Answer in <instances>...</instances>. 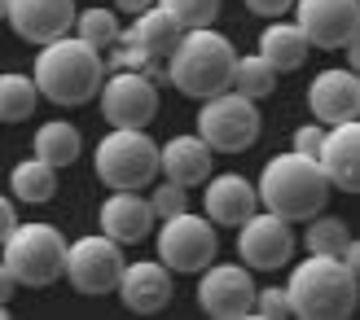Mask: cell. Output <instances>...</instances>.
<instances>
[{
    "instance_id": "836d02e7",
    "label": "cell",
    "mask_w": 360,
    "mask_h": 320,
    "mask_svg": "<svg viewBox=\"0 0 360 320\" xmlns=\"http://www.w3.org/2000/svg\"><path fill=\"white\" fill-rule=\"evenodd\" d=\"M290 5H295V0H246V9L259 13V18H268V22L281 18V13H290Z\"/></svg>"
},
{
    "instance_id": "277c9868",
    "label": "cell",
    "mask_w": 360,
    "mask_h": 320,
    "mask_svg": "<svg viewBox=\"0 0 360 320\" xmlns=\"http://www.w3.org/2000/svg\"><path fill=\"white\" fill-rule=\"evenodd\" d=\"M281 290L290 298V316H303V320H347L360 303L356 272L343 268L334 255L299 259Z\"/></svg>"
},
{
    "instance_id": "9a60e30c",
    "label": "cell",
    "mask_w": 360,
    "mask_h": 320,
    "mask_svg": "<svg viewBox=\"0 0 360 320\" xmlns=\"http://www.w3.org/2000/svg\"><path fill=\"white\" fill-rule=\"evenodd\" d=\"M308 110L316 123H347L360 114V79L347 66H326L308 84Z\"/></svg>"
},
{
    "instance_id": "d6986e66",
    "label": "cell",
    "mask_w": 360,
    "mask_h": 320,
    "mask_svg": "<svg viewBox=\"0 0 360 320\" xmlns=\"http://www.w3.org/2000/svg\"><path fill=\"white\" fill-rule=\"evenodd\" d=\"M97 224H101V233L110 237V241H119V246H136V241H146V237L154 233L150 198H141L136 189H115L110 198L101 202Z\"/></svg>"
},
{
    "instance_id": "2e32d148",
    "label": "cell",
    "mask_w": 360,
    "mask_h": 320,
    "mask_svg": "<svg viewBox=\"0 0 360 320\" xmlns=\"http://www.w3.org/2000/svg\"><path fill=\"white\" fill-rule=\"evenodd\" d=\"M115 294L123 298V307L136 312V316H154V312H163L172 303V268H163L158 259H136V263H123V272H119V286Z\"/></svg>"
},
{
    "instance_id": "8992f818",
    "label": "cell",
    "mask_w": 360,
    "mask_h": 320,
    "mask_svg": "<svg viewBox=\"0 0 360 320\" xmlns=\"http://www.w3.org/2000/svg\"><path fill=\"white\" fill-rule=\"evenodd\" d=\"M105 189H150L158 180V140L146 128H110L93 154Z\"/></svg>"
},
{
    "instance_id": "4dcf8cb0",
    "label": "cell",
    "mask_w": 360,
    "mask_h": 320,
    "mask_svg": "<svg viewBox=\"0 0 360 320\" xmlns=\"http://www.w3.org/2000/svg\"><path fill=\"white\" fill-rule=\"evenodd\" d=\"M119 48H110V70H146V66H154L146 53H141V44L132 40V31H119V40H115Z\"/></svg>"
},
{
    "instance_id": "f1b7e54d",
    "label": "cell",
    "mask_w": 360,
    "mask_h": 320,
    "mask_svg": "<svg viewBox=\"0 0 360 320\" xmlns=\"http://www.w3.org/2000/svg\"><path fill=\"white\" fill-rule=\"evenodd\" d=\"M154 5H163L185 31H193V27H215V18H220V0H154Z\"/></svg>"
},
{
    "instance_id": "8fae6325",
    "label": "cell",
    "mask_w": 360,
    "mask_h": 320,
    "mask_svg": "<svg viewBox=\"0 0 360 320\" xmlns=\"http://www.w3.org/2000/svg\"><path fill=\"white\" fill-rule=\"evenodd\" d=\"M198 307L215 320H246L255 312V276L246 263H207L198 281Z\"/></svg>"
},
{
    "instance_id": "d6a6232c",
    "label": "cell",
    "mask_w": 360,
    "mask_h": 320,
    "mask_svg": "<svg viewBox=\"0 0 360 320\" xmlns=\"http://www.w3.org/2000/svg\"><path fill=\"white\" fill-rule=\"evenodd\" d=\"M321 136H326V123H299L295 136H290V149H295V154H303V158H316Z\"/></svg>"
},
{
    "instance_id": "52a82bcc",
    "label": "cell",
    "mask_w": 360,
    "mask_h": 320,
    "mask_svg": "<svg viewBox=\"0 0 360 320\" xmlns=\"http://www.w3.org/2000/svg\"><path fill=\"white\" fill-rule=\"evenodd\" d=\"M259 110L255 101H246L242 93H215L202 101V110H198V136L211 145V154H242L259 140Z\"/></svg>"
},
{
    "instance_id": "5bb4252c",
    "label": "cell",
    "mask_w": 360,
    "mask_h": 320,
    "mask_svg": "<svg viewBox=\"0 0 360 320\" xmlns=\"http://www.w3.org/2000/svg\"><path fill=\"white\" fill-rule=\"evenodd\" d=\"M75 0H9L5 22L13 27L18 40L27 44H49L58 35H70L75 27Z\"/></svg>"
},
{
    "instance_id": "5b68a950",
    "label": "cell",
    "mask_w": 360,
    "mask_h": 320,
    "mask_svg": "<svg viewBox=\"0 0 360 320\" xmlns=\"http://www.w3.org/2000/svg\"><path fill=\"white\" fill-rule=\"evenodd\" d=\"M0 263L18 286L44 290L66 272V237L53 224H13V233L0 241Z\"/></svg>"
},
{
    "instance_id": "83f0119b",
    "label": "cell",
    "mask_w": 360,
    "mask_h": 320,
    "mask_svg": "<svg viewBox=\"0 0 360 320\" xmlns=\"http://www.w3.org/2000/svg\"><path fill=\"white\" fill-rule=\"evenodd\" d=\"M70 31H75L84 44H93V48H110L123 27H119V13L115 9H97L93 5V9H79L75 13V27H70Z\"/></svg>"
},
{
    "instance_id": "6da1fadb",
    "label": "cell",
    "mask_w": 360,
    "mask_h": 320,
    "mask_svg": "<svg viewBox=\"0 0 360 320\" xmlns=\"http://www.w3.org/2000/svg\"><path fill=\"white\" fill-rule=\"evenodd\" d=\"M31 79H35V93L53 105H88L101 93L105 58L101 48L84 44L79 35H58V40L40 44Z\"/></svg>"
},
{
    "instance_id": "ac0fdd59",
    "label": "cell",
    "mask_w": 360,
    "mask_h": 320,
    "mask_svg": "<svg viewBox=\"0 0 360 320\" xmlns=\"http://www.w3.org/2000/svg\"><path fill=\"white\" fill-rule=\"evenodd\" d=\"M202 185H207V189H202V211H207V220H211L215 228H229V233H233L238 224H246V220L259 211L255 185H250L246 175H238V171L207 175Z\"/></svg>"
},
{
    "instance_id": "8d00e7d4",
    "label": "cell",
    "mask_w": 360,
    "mask_h": 320,
    "mask_svg": "<svg viewBox=\"0 0 360 320\" xmlns=\"http://www.w3.org/2000/svg\"><path fill=\"white\" fill-rule=\"evenodd\" d=\"M154 5V0H115V13H128V18H136V13H146Z\"/></svg>"
},
{
    "instance_id": "4fadbf2b",
    "label": "cell",
    "mask_w": 360,
    "mask_h": 320,
    "mask_svg": "<svg viewBox=\"0 0 360 320\" xmlns=\"http://www.w3.org/2000/svg\"><path fill=\"white\" fill-rule=\"evenodd\" d=\"M290 9L312 48H347L360 35V0H295Z\"/></svg>"
},
{
    "instance_id": "7a4b0ae2",
    "label": "cell",
    "mask_w": 360,
    "mask_h": 320,
    "mask_svg": "<svg viewBox=\"0 0 360 320\" xmlns=\"http://www.w3.org/2000/svg\"><path fill=\"white\" fill-rule=\"evenodd\" d=\"M233 62H238V53H233V40L220 35L215 27H193L176 40V48L167 53V84L176 88L180 97L189 101H207L215 93H224L229 79H233Z\"/></svg>"
},
{
    "instance_id": "44dd1931",
    "label": "cell",
    "mask_w": 360,
    "mask_h": 320,
    "mask_svg": "<svg viewBox=\"0 0 360 320\" xmlns=\"http://www.w3.org/2000/svg\"><path fill=\"white\" fill-rule=\"evenodd\" d=\"M259 58L277 70V75H290V70H299L303 62H308V53H312V44H308V35H303L295 22H281V18H273L264 31H259Z\"/></svg>"
},
{
    "instance_id": "ffe728a7",
    "label": "cell",
    "mask_w": 360,
    "mask_h": 320,
    "mask_svg": "<svg viewBox=\"0 0 360 320\" xmlns=\"http://www.w3.org/2000/svg\"><path fill=\"white\" fill-rule=\"evenodd\" d=\"M211 145L198 132H185V136H172L167 145H158V171L163 180H176L185 189H198L211 175Z\"/></svg>"
},
{
    "instance_id": "9c48e42d",
    "label": "cell",
    "mask_w": 360,
    "mask_h": 320,
    "mask_svg": "<svg viewBox=\"0 0 360 320\" xmlns=\"http://www.w3.org/2000/svg\"><path fill=\"white\" fill-rule=\"evenodd\" d=\"M119 272H123V246L110 241L105 233H88L66 241V281L88 298H101V294H115L119 286Z\"/></svg>"
},
{
    "instance_id": "f35d334b",
    "label": "cell",
    "mask_w": 360,
    "mask_h": 320,
    "mask_svg": "<svg viewBox=\"0 0 360 320\" xmlns=\"http://www.w3.org/2000/svg\"><path fill=\"white\" fill-rule=\"evenodd\" d=\"M5 316H9V303H0V320H5Z\"/></svg>"
},
{
    "instance_id": "4316f807",
    "label": "cell",
    "mask_w": 360,
    "mask_h": 320,
    "mask_svg": "<svg viewBox=\"0 0 360 320\" xmlns=\"http://www.w3.org/2000/svg\"><path fill=\"white\" fill-rule=\"evenodd\" d=\"M308 224V233H303V246H308V255H334L352 241V228L347 220H338V215H326V211H316L312 220H303Z\"/></svg>"
},
{
    "instance_id": "1f68e13d",
    "label": "cell",
    "mask_w": 360,
    "mask_h": 320,
    "mask_svg": "<svg viewBox=\"0 0 360 320\" xmlns=\"http://www.w3.org/2000/svg\"><path fill=\"white\" fill-rule=\"evenodd\" d=\"M250 316H264V320H281L290 316V298H285L281 286H268V290H255V312Z\"/></svg>"
},
{
    "instance_id": "7c38bea8",
    "label": "cell",
    "mask_w": 360,
    "mask_h": 320,
    "mask_svg": "<svg viewBox=\"0 0 360 320\" xmlns=\"http://www.w3.org/2000/svg\"><path fill=\"white\" fill-rule=\"evenodd\" d=\"M233 233H238V255L250 272H277L295 259V228L264 206Z\"/></svg>"
},
{
    "instance_id": "7402d4cb",
    "label": "cell",
    "mask_w": 360,
    "mask_h": 320,
    "mask_svg": "<svg viewBox=\"0 0 360 320\" xmlns=\"http://www.w3.org/2000/svg\"><path fill=\"white\" fill-rule=\"evenodd\" d=\"M128 31H132V40L141 44V53H146L150 62H158V66L167 62V53L176 48L180 35H185V27H180V22H176V18H172L163 5H150L146 13H136Z\"/></svg>"
},
{
    "instance_id": "cb8c5ba5",
    "label": "cell",
    "mask_w": 360,
    "mask_h": 320,
    "mask_svg": "<svg viewBox=\"0 0 360 320\" xmlns=\"http://www.w3.org/2000/svg\"><path fill=\"white\" fill-rule=\"evenodd\" d=\"M9 189H13V202L44 206V202H53V193H58V167L40 163V158L31 154L9 171Z\"/></svg>"
},
{
    "instance_id": "ba28073f",
    "label": "cell",
    "mask_w": 360,
    "mask_h": 320,
    "mask_svg": "<svg viewBox=\"0 0 360 320\" xmlns=\"http://www.w3.org/2000/svg\"><path fill=\"white\" fill-rule=\"evenodd\" d=\"M154 259L172 272H185V276H198L215 259L220 251V237H215V224L207 215H193V211H180V215L163 220L154 237Z\"/></svg>"
},
{
    "instance_id": "484cf974",
    "label": "cell",
    "mask_w": 360,
    "mask_h": 320,
    "mask_svg": "<svg viewBox=\"0 0 360 320\" xmlns=\"http://www.w3.org/2000/svg\"><path fill=\"white\" fill-rule=\"evenodd\" d=\"M35 79L31 75H18V70H5L0 75V123H22L35 114Z\"/></svg>"
},
{
    "instance_id": "f546056e",
    "label": "cell",
    "mask_w": 360,
    "mask_h": 320,
    "mask_svg": "<svg viewBox=\"0 0 360 320\" xmlns=\"http://www.w3.org/2000/svg\"><path fill=\"white\" fill-rule=\"evenodd\" d=\"M150 211H154V220H172V215H180V211H189V189L176 185V180L154 185L150 189Z\"/></svg>"
},
{
    "instance_id": "603a6c76",
    "label": "cell",
    "mask_w": 360,
    "mask_h": 320,
    "mask_svg": "<svg viewBox=\"0 0 360 320\" xmlns=\"http://www.w3.org/2000/svg\"><path fill=\"white\" fill-rule=\"evenodd\" d=\"M31 154L40 158V163H49V167H70V163L84 154V136H79L75 123L49 119V123H40V132H35Z\"/></svg>"
},
{
    "instance_id": "d590c367",
    "label": "cell",
    "mask_w": 360,
    "mask_h": 320,
    "mask_svg": "<svg viewBox=\"0 0 360 320\" xmlns=\"http://www.w3.org/2000/svg\"><path fill=\"white\" fill-rule=\"evenodd\" d=\"M18 294V281H13V272L0 263V303H9V298Z\"/></svg>"
},
{
    "instance_id": "74e56055",
    "label": "cell",
    "mask_w": 360,
    "mask_h": 320,
    "mask_svg": "<svg viewBox=\"0 0 360 320\" xmlns=\"http://www.w3.org/2000/svg\"><path fill=\"white\" fill-rule=\"evenodd\" d=\"M5 9H9V0H0V22H5Z\"/></svg>"
},
{
    "instance_id": "30bf717a",
    "label": "cell",
    "mask_w": 360,
    "mask_h": 320,
    "mask_svg": "<svg viewBox=\"0 0 360 320\" xmlns=\"http://www.w3.org/2000/svg\"><path fill=\"white\" fill-rule=\"evenodd\" d=\"M97 101L110 128H150L158 114V84L146 70H110Z\"/></svg>"
},
{
    "instance_id": "e0dca14e",
    "label": "cell",
    "mask_w": 360,
    "mask_h": 320,
    "mask_svg": "<svg viewBox=\"0 0 360 320\" xmlns=\"http://www.w3.org/2000/svg\"><path fill=\"white\" fill-rule=\"evenodd\" d=\"M316 167L326 171L330 189L338 193H356L360 189V123H330L326 136H321V149H316Z\"/></svg>"
},
{
    "instance_id": "3957f363",
    "label": "cell",
    "mask_w": 360,
    "mask_h": 320,
    "mask_svg": "<svg viewBox=\"0 0 360 320\" xmlns=\"http://www.w3.org/2000/svg\"><path fill=\"white\" fill-rule=\"evenodd\" d=\"M330 193L334 189L326 180V171L316 167V158H303L295 149L268 158L264 171H259V185H255L259 206L281 215L285 224H303V220H312L316 211H326Z\"/></svg>"
},
{
    "instance_id": "e575fe53",
    "label": "cell",
    "mask_w": 360,
    "mask_h": 320,
    "mask_svg": "<svg viewBox=\"0 0 360 320\" xmlns=\"http://www.w3.org/2000/svg\"><path fill=\"white\" fill-rule=\"evenodd\" d=\"M13 224H18V211H13V198H5L0 193V241H5L13 233Z\"/></svg>"
},
{
    "instance_id": "d4e9b609",
    "label": "cell",
    "mask_w": 360,
    "mask_h": 320,
    "mask_svg": "<svg viewBox=\"0 0 360 320\" xmlns=\"http://www.w3.org/2000/svg\"><path fill=\"white\" fill-rule=\"evenodd\" d=\"M233 93H242L246 101H264L277 93V70L268 66L259 53H250V58H238L233 62V79H229Z\"/></svg>"
}]
</instances>
